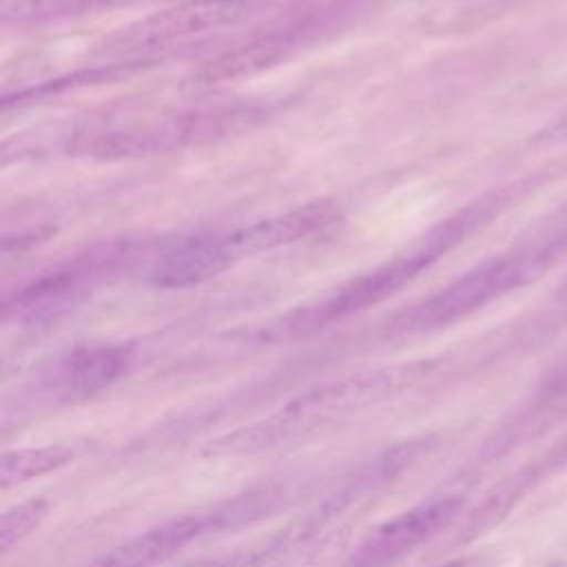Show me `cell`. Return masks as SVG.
Wrapping results in <instances>:
<instances>
[{
  "label": "cell",
  "instance_id": "cell-1",
  "mask_svg": "<svg viewBox=\"0 0 567 567\" xmlns=\"http://www.w3.org/2000/svg\"><path fill=\"white\" fill-rule=\"evenodd\" d=\"M507 202L509 190H492L470 202L467 206H463L461 210L430 228L408 250L394 255L392 259L372 268L370 272L343 284L323 301L292 310L286 317L270 321L268 326L257 330L255 339L284 341L306 337L310 332L326 328L328 323L341 321L350 315H357L390 299L394 292H399L403 286L416 279L423 270L436 264L443 255H447L454 246H458L472 233L489 224L507 206Z\"/></svg>",
  "mask_w": 567,
  "mask_h": 567
},
{
  "label": "cell",
  "instance_id": "cell-2",
  "mask_svg": "<svg viewBox=\"0 0 567 567\" xmlns=\"http://www.w3.org/2000/svg\"><path fill=\"white\" fill-rule=\"evenodd\" d=\"M427 372L430 361H403L328 381L292 396L277 412L210 441L204 454L244 456L303 441L405 392Z\"/></svg>",
  "mask_w": 567,
  "mask_h": 567
},
{
  "label": "cell",
  "instance_id": "cell-3",
  "mask_svg": "<svg viewBox=\"0 0 567 567\" xmlns=\"http://www.w3.org/2000/svg\"><path fill=\"white\" fill-rule=\"evenodd\" d=\"M567 252V206L545 217L509 250L474 266L425 301L399 312L390 334H423L452 326L492 301L529 286Z\"/></svg>",
  "mask_w": 567,
  "mask_h": 567
},
{
  "label": "cell",
  "instance_id": "cell-4",
  "mask_svg": "<svg viewBox=\"0 0 567 567\" xmlns=\"http://www.w3.org/2000/svg\"><path fill=\"white\" fill-rule=\"evenodd\" d=\"M275 489H250L188 514L164 518L142 534L115 545L84 567H155L193 540L264 518L277 501Z\"/></svg>",
  "mask_w": 567,
  "mask_h": 567
},
{
  "label": "cell",
  "instance_id": "cell-5",
  "mask_svg": "<svg viewBox=\"0 0 567 567\" xmlns=\"http://www.w3.org/2000/svg\"><path fill=\"white\" fill-rule=\"evenodd\" d=\"M135 257L133 244L111 241L78 255L4 299V319L20 326H40L75 308L97 284L126 268Z\"/></svg>",
  "mask_w": 567,
  "mask_h": 567
},
{
  "label": "cell",
  "instance_id": "cell-6",
  "mask_svg": "<svg viewBox=\"0 0 567 567\" xmlns=\"http://www.w3.org/2000/svg\"><path fill=\"white\" fill-rule=\"evenodd\" d=\"M461 489L436 492L370 529L348 556V567H388L447 529L465 507Z\"/></svg>",
  "mask_w": 567,
  "mask_h": 567
},
{
  "label": "cell",
  "instance_id": "cell-7",
  "mask_svg": "<svg viewBox=\"0 0 567 567\" xmlns=\"http://www.w3.org/2000/svg\"><path fill=\"white\" fill-rule=\"evenodd\" d=\"M339 217V210L334 202L330 199H317L308 202L299 208L277 213L272 217L257 219L246 226H237L233 230H221V233H210L206 237V248L210 255V261L221 275L237 261L268 252L281 246L297 244L317 230L330 226Z\"/></svg>",
  "mask_w": 567,
  "mask_h": 567
},
{
  "label": "cell",
  "instance_id": "cell-8",
  "mask_svg": "<svg viewBox=\"0 0 567 567\" xmlns=\"http://www.w3.org/2000/svg\"><path fill=\"white\" fill-rule=\"evenodd\" d=\"M248 11L250 0H186L128 24L115 33L113 44L120 49H146L166 44L173 40L230 27L239 22Z\"/></svg>",
  "mask_w": 567,
  "mask_h": 567
},
{
  "label": "cell",
  "instance_id": "cell-9",
  "mask_svg": "<svg viewBox=\"0 0 567 567\" xmlns=\"http://www.w3.org/2000/svg\"><path fill=\"white\" fill-rule=\"evenodd\" d=\"M567 419V363L545 377L532 396L514 410L483 443V458H498L543 436Z\"/></svg>",
  "mask_w": 567,
  "mask_h": 567
},
{
  "label": "cell",
  "instance_id": "cell-10",
  "mask_svg": "<svg viewBox=\"0 0 567 567\" xmlns=\"http://www.w3.org/2000/svg\"><path fill=\"white\" fill-rule=\"evenodd\" d=\"M133 361L128 343H84L62 354L51 372V381L73 399L93 396L111 388Z\"/></svg>",
  "mask_w": 567,
  "mask_h": 567
},
{
  "label": "cell",
  "instance_id": "cell-11",
  "mask_svg": "<svg viewBox=\"0 0 567 567\" xmlns=\"http://www.w3.org/2000/svg\"><path fill=\"white\" fill-rule=\"evenodd\" d=\"M565 467H567V436H563L540 458L520 467L518 472L507 476L503 483H498L467 516V520L458 532V540L470 543L483 536L485 532H489L492 527H496L503 518H507V514L516 507V503L525 498L529 489H534L545 476L560 472Z\"/></svg>",
  "mask_w": 567,
  "mask_h": 567
},
{
  "label": "cell",
  "instance_id": "cell-12",
  "mask_svg": "<svg viewBox=\"0 0 567 567\" xmlns=\"http://www.w3.org/2000/svg\"><path fill=\"white\" fill-rule=\"evenodd\" d=\"M295 35L288 31H270L246 44H239L221 55L204 62L195 73V84H219L228 80L250 78L259 71L275 66L279 60L288 58L295 47Z\"/></svg>",
  "mask_w": 567,
  "mask_h": 567
},
{
  "label": "cell",
  "instance_id": "cell-13",
  "mask_svg": "<svg viewBox=\"0 0 567 567\" xmlns=\"http://www.w3.org/2000/svg\"><path fill=\"white\" fill-rule=\"evenodd\" d=\"M78 456V447L69 443H51L40 447H20L4 452L0 458V487L9 489L27 481L55 472Z\"/></svg>",
  "mask_w": 567,
  "mask_h": 567
},
{
  "label": "cell",
  "instance_id": "cell-14",
  "mask_svg": "<svg viewBox=\"0 0 567 567\" xmlns=\"http://www.w3.org/2000/svg\"><path fill=\"white\" fill-rule=\"evenodd\" d=\"M109 0H0V18L4 24L44 22L64 16H75Z\"/></svg>",
  "mask_w": 567,
  "mask_h": 567
},
{
  "label": "cell",
  "instance_id": "cell-15",
  "mask_svg": "<svg viewBox=\"0 0 567 567\" xmlns=\"http://www.w3.org/2000/svg\"><path fill=\"white\" fill-rule=\"evenodd\" d=\"M49 509H51V503L47 498H29V501H22V503L4 509L0 516V549H2V554L11 551L27 536H31L42 525Z\"/></svg>",
  "mask_w": 567,
  "mask_h": 567
},
{
  "label": "cell",
  "instance_id": "cell-16",
  "mask_svg": "<svg viewBox=\"0 0 567 567\" xmlns=\"http://www.w3.org/2000/svg\"><path fill=\"white\" fill-rule=\"evenodd\" d=\"M286 554V547L281 543L279 536L268 538L261 545L255 547H246L244 551H235L228 556H217V558H208L202 563H195L190 567H261L266 563H272L277 558H281Z\"/></svg>",
  "mask_w": 567,
  "mask_h": 567
},
{
  "label": "cell",
  "instance_id": "cell-17",
  "mask_svg": "<svg viewBox=\"0 0 567 567\" xmlns=\"http://www.w3.org/2000/svg\"><path fill=\"white\" fill-rule=\"evenodd\" d=\"M434 567H496V558L492 554H467L452 560H445Z\"/></svg>",
  "mask_w": 567,
  "mask_h": 567
},
{
  "label": "cell",
  "instance_id": "cell-18",
  "mask_svg": "<svg viewBox=\"0 0 567 567\" xmlns=\"http://www.w3.org/2000/svg\"><path fill=\"white\" fill-rule=\"evenodd\" d=\"M545 137L556 142L567 140V106L560 113H556V117L549 122V126L545 128Z\"/></svg>",
  "mask_w": 567,
  "mask_h": 567
},
{
  "label": "cell",
  "instance_id": "cell-19",
  "mask_svg": "<svg viewBox=\"0 0 567 567\" xmlns=\"http://www.w3.org/2000/svg\"><path fill=\"white\" fill-rule=\"evenodd\" d=\"M565 292H567V284H565Z\"/></svg>",
  "mask_w": 567,
  "mask_h": 567
}]
</instances>
